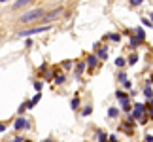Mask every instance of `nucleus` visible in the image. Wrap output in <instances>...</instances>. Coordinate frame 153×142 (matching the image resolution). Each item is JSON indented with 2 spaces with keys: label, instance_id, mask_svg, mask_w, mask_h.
<instances>
[{
  "label": "nucleus",
  "instance_id": "f3484780",
  "mask_svg": "<svg viewBox=\"0 0 153 142\" xmlns=\"http://www.w3.org/2000/svg\"><path fill=\"white\" fill-rule=\"evenodd\" d=\"M55 81H57V84H64V76L62 74H57V80Z\"/></svg>",
  "mask_w": 153,
  "mask_h": 142
},
{
  "label": "nucleus",
  "instance_id": "72a5a7b5",
  "mask_svg": "<svg viewBox=\"0 0 153 142\" xmlns=\"http://www.w3.org/2000/svg\"><path fill=\"white\" fill-rule=\"evenodd\" d=\"M151 19H153V13H151Z\"/></svg>",
  "mask_w": 153,
  "mask_h": 142
},
{
  "label": "nucleus",
  "instance_id": "1a4fd4ad",
  "mask_svg": "<svg viewBox=\"0 0 153 142\" xmlns=\"http://www.w3.org/2000/svg\"><path fill=\"white\" fill-rule=\"evenodd\" d=\"M115 64H117L119 68H123V67H125V59H123V57H117V59H115Z\"/></svg>",
  "mask_w": 153,
  "mask_h": 142
},
{
  "label": "nucleus",
  "instance_id": "9b49d317",
  "mask_svg": "<svg viewBox=\"0 0 153 142\" xmlns=\"http://www.w3.org/2000/svg\"><path fill=\"white\" fill-rule=\"evenodd\" d=\"M98 57H100V59H106V57H108V51H106V47L98 49Z\"/></svg>",
  "mask_w": 153,
  "mask_h": 142
},
{
  "label": "nucleus",
  "instance_id": "2f4dec72",
  "mask_svg": "<svg viewBox=\"0 0 153 142\" xmlns=\"http://www.w3.org/2000/svg\"><path fill=\"white\" fill-rule=\"evenodd\" d=\"M151 117H153V110H151Z\"/></svg>",
  "mask_w": 153,
  "mask_h": 142
},
{
  "label": "nucleus",
  "instance_id": "39448f33",
  "mask_svg": "<svg viewBox=\"0 0 153 142\" xmlns=\"http://www.w3.org/2000/svg\"><path fill=\"white\" fill-rule=\"evenodd\" d=\"M85 70V63H79L78 64V68H76V78H79V74Z\"/></svg>",
  "mask_w": 153,
  "mask_h": 142
},
{
  "label": "nucleus",
  "instance_id": "393cba45",
  "mask_svg": "<svg viewBox=\"0 0 153 142\" xmlns=\"http://www.w3.org/2000/svg\"><path fill=\"white\" fill-rule=\"evenodd\" d=\"M146 140H148V142H153V137H151V135H148V137H146Z\"/></svg>",
  "mask_w": 153,
  "mask_h": 142
},
{
  "label": "nucleus",
  "instance_id": "a211bd4d",
  "mask_svg": "<svg viewBox=\"0 0 153 142\" xmlns=\"http://www.w3.org/2000/svg\"><path fill=\"white\" fill-rule=\"evenodd\" d=\"M78 104H79V100H78V99H72V108H74V110L78 108Z\"/></svg>",
  "mask_w": 153,
  "mask_h": 142
},
{
  "label": "nucleus",
  "instance_id": "f8f14e48",
  "mask_svg": "<svg viewBox=\"0 0 153 142\" xmlns=\"http://www.w3.org/2000/svg\"><path fill=\"white\" fill-rule=\"evenodd\" d=\"M115 97H117V99H119V100H123V99H128L125 91H117V93H115Z\"/></svg>",
  "mask_w": 153,
  "mask_h": 142
},
{
  "label": "nucleus",
  "instance_id": "473e14b6",
  "mask_svg": "<svg viewBox=\"0 0 153 142\" xmlns=\"http://www.w3.org/2000/svg\"><path fill=\"white\" fill-rule=\"evenodd\" d=\"M44 142H51V140H44Z\"/></svg>",
  "mask_w": 153,
  "mask_h": 142
},
{
  "label": "nucleus",
  "instance_id": "c85d7f7f",
  "mask_svg": "<svg viewBox=\"0 0 153 142\" xmlns=\"http://www.w3.org/2000/svg\"><path fill=\"white\" fill-rule=\"evenodd\" d=\"M15 142H23V138H19V137H17V138H13Z\"/></svg>",
  "mask_w": 153,
  "mask_h": 142
},
{
  "label": "nucleus",
  "instance_id": "6e6552de",
  "mask_svg": "<svg viewBox=\"0 0 153 142\" xmlns=\"http://www.w3.org/2000/svg\"><path fill=\"white\" fill-rule=\"evenodd\" d=\"M108 38H110V40H114V42H119V40H121V36H119L117 32H111V34H108Z\"/></svg>",
  "mask_w": 153,
  "mask_h": 142
},
{
  "label": "nucleus",
  "instance_id": "4be33fe9",
  "mask_svg": "<svg viewBox=\"0 0 153 142\" xmlns=\"http://www.w3.org/2000/svg\"><path fill=\"white\" fill-rule=\"evenodd\" d=\"M123 85H125V89H131V87H132V84H131V81H125Z\"/></svg>",
  "mask_w": 153,
  "mask_h": 142
},
{
  "label": "nucleus",
  "instance_id": "0eeeda50",
  "mask_svg": "<svg viewBox=\"0 0 153 142\" xmlns=\"http://www.w3.org/2000/svg\"><path fill=\"white\" fill-rule=\"evenodd\" d=\"M87 64H89V67H97V57L91 55L89 59H87Z\"/></svg>",
  "mask_w": 153,
  "mask_h": 142
},
{
  "label": "nucleus",
  "instance_id": "cd10ccee",
  "mask_svg": "<svg viewBox=\"0 0 153 142\" xmlns=\"http://www.w3.org/2000/svg\"><path fill=\"white\" fill-rule=\"evenodd\" d=\"M149 108H153V99H149Z\"/></svg>",
  "mask_w": 153,
  "mask_h": 142
},
{
  "label": "nucleus",
  "instance_id": "5701e85b",
  "mask_svg": "<svg viewBox=\"0 0 153 142\" xmlns=\"http://www.w3.org/2000/svg\"><path fill=\"white\" fill-rule=\"evenodd\" d=\"M89 114H91V108H89V106H87V108L83 110V116H89Z\"/></svg>",
  "mask_w": 153,
  "mask_h": 142
},
{
  "label": "nucleus",
  "instance_id": "6ab92c4d",
  "mask_svg": "<svg viewBox=\"0 0 153 142\" xmlns=\"http://www.w3.org/2000/svg\"><path fill=\"white\" fill-rule=\"evenodd\" d=\"M62 67H64V68H72V61H66V63H62Z\"/></svg>",
  "mask_w": 153,
  "mask_h": 142
},
{
  "label": "nucleus",
  "instance_id": "c756f323",
  "mask_svg": "<svg viewBox=\"0 0 153 142\" xmlns=\"http://www.w3.org/2000/svg\"><path fill=\"white\" fill-rule=\"evenodd\" d=\"M149 84H153V76H151V80H149Z\"/></svg>",
  "mask_w": 153,
  "mask_h": 142
},
{
  "label": "nucleus",
  "instance_id": "7c9ffc66",
  "mask_svg": "<svg viewBox=\"0 0 153 142\" xmlns=\"http://www.w3.org/2000/svg\"><path fill=\"white\" fill-rule=\"evenodd\" d=\"M23 142H30V140H23Z\"/></svg>",
  "mask_w": 153,
  "mask_h": 142
},
{
  "label": "nucleus",
  "instance_id": "2eb2a0df",
  "mask_svg": "<svg viewBox=\"0 0 153 142\" xmlns=\"http://www.w3.org/2000/svg\"><path fill=\"white\" fill-rule=\"evenodd\" d=\"M25 4H30V2H28V0H19V2L13 4V8H21V6H25Z\"/></svg>",
  "mask_w": 153,
  "mask_h": 142
},
{
  "label": "nucleus",
  "instance_id": "9d476101",
  "mask_svg": "<svg viewBox=\"0 0 153 142\" xmlns=\"http://www.w3.org/2000/svg\"><path fill=\"white\" fill-rule=\"evenodd\" d=\"M136 61H138V55H136V53H132V55L128 57V64H136Z\"/></svg>",
  "mask_w": 153,
  "mask_h": 142
},
{
  "label": "nucleus",
  "instance_id": "423d86ee",
  "mask_svg": "<svg viewBox=\"0 0 153 142\" xmlns=\"http://www.w3.org/2000/svg\"><path fill=\"white\" fill-rule=\"evenodd\" d=\"M98 142H108V137H106V133L104 131H98Z\"/></svg>",
  "mask_w": 153,
  "mask_h": 142
},
{
  "label": "nucleus",
  "instance_id": "dca6fc26",
  "mask_svg": "<svg viewBox=\"0 0 153 142\" xmlns=\"http://www.w3.org/2000/svg\"><path fill=\"white\" fill-rule=\"evenodd\" d=\"M140 42H142V40H140L138 36H136V38H131V46H132V47H136V46H138Z\"/></svg>",
  "mask_w": 153,
  "mask_h": 142
},
{
  "label": "nucleus",
  "instance_id": "412c9836",
  "mask_svg": "<svg viewBox=\"0 0 153 142\" xmlns=\"http://www.w3.org/2000/svg\"><path fill=\"white\" fill-rule=\"evenodd\" d=\"M34 87H36V89L40 91V89H42V84H40V81H34Z\"/></svg>",
  "mask_w": 153,
  "mask_h": 142
},
{
  "label": "nucleus",
  "instance_id": "bb28decb",
  "mask_svg": "<svg viewBox=\"0 0 153 142\" xmlns=\"http://www.w3.org/2000/svg\"><path fill=\"white\" fill-rule=\"evenodd\" d=\"M4 129H6V125H2V123H0V133H2V131H4Z\"/></svg>",
  "mask_w": 153,
  "mask_h": 142
},
{
  "label": "nucleus",
  "instance_id": "20e7f679",
  "mask_svg": "<svg viewBox=\"0 0 153 142\" xmlns=\"http://www.w3.org/2000/svg\"><path fill=\"white\" fill-rule=\"evenodd\" d=\"M13 127L17 129V131H19V129H27V120H25V117H19V120L15 121Z\"/></svg>",
  "mask_w": 153,
  "mask_h": 142
},
{
  "label": "nucleus",
  "instance_id": "7ed1b4c3",
  "mask_svg": "<svg viewBox=\"0 0 153 142\" xmlns=\"http://www.w3.org/2000/svg\"><path fill=\"white\" fill-rule=\"evenodd\" d=\"M49 25H45V27H36V28H28V31H21L19 32V36H30V34H36V32H44V31H49Z\"/></svg>",
  "mask_w": 153,
  "mask_h": 142
},
{
  "label": "nucleus",
  "instance_id": "aec40b11",
  "mask_svg": "<svg viewBox=\"0 0 153 142\" xmlns=\"http://www.w3.org/2000/svg\"><path fill=\"white\" fill-rule=\"evenodd\" d=\"M119 81H123V84H125V81H127V76H125V74H123V72L119 74Z\"/></svg>",
  "mask_w": 153,
  "mask_h": 142
},
{
  "label": "nucleus",
  "instance_id": "f257e3e1",
  "mask_svg": "<svg viewBox=\"0 0 153 142\" xmlns=\"http://www.w3.org/2000/svg\"><path fill=\"white\" fill-rule=\"evenodd\" d=\"M42 15H44V10H42V8H34V10L28 11V13L21 15V21H23V23H30V21L38 19V17H42Z\"/></svg>",
  "mask_w": 153,
  "mask_h": 142
},
{
  "label": "nucleus",
  "instance_id": "a878e982",
  "mask_svg": "<svg viewBox=\"0 0 153 142\" xmlns=\"http://www.w3.org/2000/svg\"><path fill=\"white\" fill-rule=\"evenodd\" d=\"M108 140H110V142H119V140H117V138H115V137H110V138H108Z\"/></svg>",
  "mask_w": 153,
  "mask_h": 142
},
{
  "label": "nucleus",
  "instance_id": "b1692460",
  "mask_svg": "<svg viewBox=\"0 0 153 142\" xmlns=\"http://www.w3.org/2000/svg\"><path fill=\"white\" fill-rule=\"evenodd\" d=\"M131 4H132V6H140L142 2H140V0H131Z\"/></svg>",
  "mask_w": 153,
  "mask_h": 142
},
{
  "label": "nucleus",
  "instance_id": "4468645a",
  "mask_svg": "<svg viewBox=\"0 0 153 142\" xmlns=\"http://www.w3.org/2000/svg\"><path fill=\"white\" fill-rule=\"evenodd\" d=\"M117 114H119V112H117V108H110V110H108V116H110V117H117Z\"/></svg>",
  "mask_w": 153,
  "mask_h": 142
},
{
  "label": "nucleus",
  "instance_id": "f03ea898",
  "mask_svg": "<svg viewBox=\"0 0 153 142\" xmlns=\"http://www.w3.org/2000/svg\"><path fill=\"white\" fill-rule=\"evenodd\" d=\"M134 114H132V117H136V120H140V121H146V117H144V112H146V106L144 104H134Z\"/></svg>",
  "mask_w": 153,
  "mask_h": 142
},
{
  "label": "nucleus",
  "instance_id": "ddd939ff",
  "mask_svg": "<svg viewBox=\"0 0 153 142\" xmlns=\"http://www.w3.org/2000/svg\"><path fill=\"white\" fill-rule=\"evenodd\" d=\"M144 93H146V97H148V99H153V93H151V87H149V85H146Z\"/></svg>",
  "mask_w": 153,
  "mask_h": 142
}]
</instances>
